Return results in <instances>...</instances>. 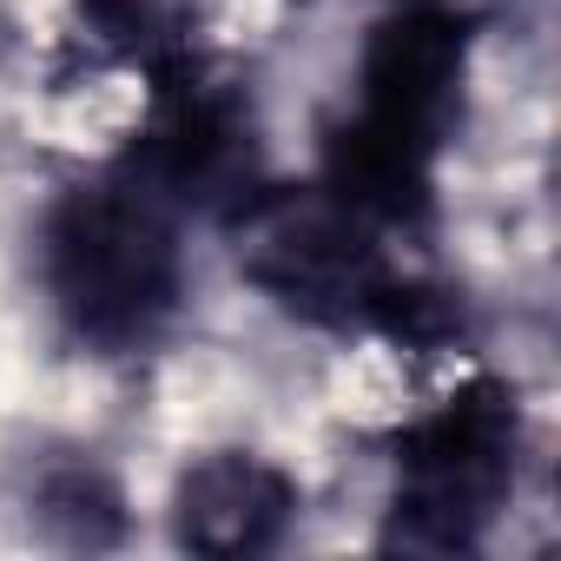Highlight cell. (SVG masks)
Segmentation results:
<instances>
[{
  "label": "cell",
  "instance_id": "obj_1",
  "mask_svg": "<svg viewBox=\"0 0 561 561\" xmlns=\"http://www.w3.org/2000/svg\"><path fill=\"white\" fill-rule=\"evenodd\" d=\"M462 80H469V41L449 14L436 8L390 14L364 47L357 113L331 133L324 185L383 231L416 225L430 211L436 152L449 146L462 113Z\"/></svg>",
  "mask_w": 561,
  "mask_h": 561
},
{
  "label": "cell",
  "instance_id": "obj_2",
  "mask_svg": "<svg viewBox=\"0 0 561 561\" xmlns=\"http://www.w3.org/2000/svg\"><path fill=\"white\" fill-rule=\"evenodd\" d=\"M238 271L318 324H383L390 337H430L443 324L436 291L410 285L383 257V225L331 185L244 198Z\"/></svg>",
  "mask_w": 561,
  "mask_h": 561
},
{
  "label": "cell",
  "instance_id": "obj_3",
  "mask_svg": "<svg viewBox=\"0 0 561 561\" xmlns=\"http://www.w3.org/2000/svg\"><path fill=\"white\" fill-rule=\"evenodd\" d=\"M47 291L67 331L93 351H139L179 311V231L172 205L139 179L80 185L47 218Z\"/></svg>",
  "mask_w": 561,
  "mask_h": 561
},
{
  "label": "cell",
  "instance_id": "obj_4",
  "mask_svg": "<svg viewBox=\"0 0 561 561\" xmlns=\"http://www.w3.org/2000/svg\"><path fill=\"white\" fill-rule=\"evenodd\" d=\"M522 456V410L508 383L469 377L430 416L403 430L397 449V508L383 548L403 554H462L489 528V515L515 489Z\"/></svg>",
  "mask_w": 561,
  "mask_h": 561
},
{
  "label": "cell",
  "instance_id": "obj_5",
  "mask_svg": "<svg viewBox=\"0 0 561 561\" xmlns=\"http://www.w3.org/2000/svg\"><path fill=\"white\" fill-rule=\"evenodd\" d=\"M146 126L133 146V172L165 205H218L251 192V113L231 80H218L198 54L146 80Z\"/></svg>",
  "mask_w": 561,
  "mask_h": 561
},
{
  "label": "cell",
  "instance_id": "obj_6",
  "mask_svg": "<svg viewBox=\"0 0 561 561\" xmlns=\"http://www.w3.org/2000/svg\"><path fill=\"white\" fill-rule=\"evenodd\" d=\"M291 515H298V482L251 449L198 456L172 489V541L218 561L264 554L291 528Z\"/></svg>",
  "mask_w": 561,
  "mask_h": 561
},
{
  "label": "cell",
  "instance_id": "obj_7",
  "mask_svg": "<svg viewBox=\"0 0 561 561\" xmlns=\"http://www.w3.org/2000/svg\"><path fill=\"white\" fill-rule=\"evenodd\" d=\"M41 522L67 541V548H106L119 541V489L93 469V462H60L41 476Z\"/></svg>",
  "mask_w": 561,
  "mask_h": 561
}]
</instances>
